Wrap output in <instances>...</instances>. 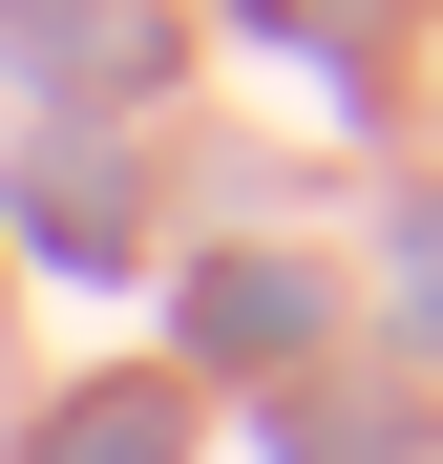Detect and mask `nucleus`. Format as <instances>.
I'll return each mask as SVG.
<instances>
[{"mask_svg": "<svg viewBox=\"0 0 443 464\" xmlns=\"http://www.w3.org/2000/svg\"><path fill=\"white\" fill-rule=\"evenodd\" d=\"M43 464H169V401H148V380H106V401H85V422H63Z\"/></svg>", "mask_w": 443, "mask_h": 464, "instance_id": "obj_1", "label": "nucleus"}, {"mask_svg": "<svg viewBox=\"0 0 443 464\" xmlns=\"http://www.w3.org/2000/svg\"><path fill=\"white\" fill-rule=\"evenodd\" d=\"M401 443H422L401 401H359V422H317V443H274V464H401Z\"/></svg>", "mask_w": 443, "mask_h": 464, "instance_id": "obj_2", "label": "nucleus"}]
</instances>
